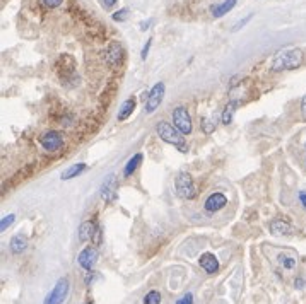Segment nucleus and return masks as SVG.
Masks as SVG:
<instances>
[{
  "label": "nucleus",
  "mask_w": 306,
  "mask_h": 304,
  "mask_svg": "<svg viewBox=\"0 0 306 304\" xmlns=\"http://www.w3.org/2000/svg\"><path fill=\"white\" fill-rule=\"evenodd\" d=\"M129 12H130V11L127 9V7H123V9L113 12V14H111V19H113L115 23H123V21L129 18Z\"/></svg>",
  "instance_id": "nucleus-23"
},
{
  "label": "nucleus",
  "mask_w": 306,
  "mask_h": 304,
  "mask_svg": "<svg viewBox=\"0 0 306 304\" xmlns=\"http://www.w3.org/2000/svg\"><path fill=\"white\" fill-rule=\"evenodd\" d=\"M299 202H301V205L306 209V191H299Z\"/></svg>",
  "instance_id": "nucleus-31"
},
{
  "label": "nucleus",
  "mask_w": 306,
  "mask_h": 304,
  "mask_svg": "<svg viewBox=\"0 0 306 304\" xmlns=\"http://www.w3.org/2000/svg\"><path fill=\"white\" fill-rule=\"evenodd\" d=\"M86 168H88V166H86L84 162H77V164L69 166V168L65 169L64 173H62V180H72V178L79 176V174L84 171Z\"/></svg>",
  "instance_id": "nucleus-18"
},
{
  "label": "nucleus",
  "mask_w": 306,
  "mask_h": 304,
  "mask_svg": "<svg viewBox=\"0 0 306 304\" xmlns=\"http://www.w3.org/2000/svg\"><path fill=\"white\" fill-rule=\"evenodd\" d=\"M140 162H142V154H135L134 157H130L129 162L125 164V168H123V176L129 178L130 174H134L135 169L140 166Z\"/></svg>",
  "instance_id": "nucleus-19"
},
{
  "label": "nucleus",
  "mask_w": 306,
  "mask_h": 304,
  "mask_svg": "<svg viewBox=\"0 0 306 304\" xmlns=\"http://www.w3.org/2000/svg\"><path fill=\"white\" fill-rule=\"evenodd\" d=\"M236 2H238V0H224V2L216 4V6L210 7V12H212L214 18H222V16L227 14V12L236 6Z\"/></svg>",
  "instance_id": "nucleus-15"
},
{
  "label": "nucleus",
  "mask_w": 306,
  "mask_h": 304,
  "mask_svg": "<svg viewBox=\"0 0 306 304\" xmlns=\"http://www.w3.org/2000/svg\"><path fill=\"white\" fill-rule=\"evenodd\" d=\"M152 24V19H149V21H144L142 24H140V29H142V31H146V29H149V26H151Z\"/></svg>",
  "instance_id": "nucleus-32"
},
{
  "label": "nucleus",
  "mask_w": 306,
  "mask_h": 304,
  "mask_svg": "<svg viewBox=\"0 0 306 304\" xmlns=\"http://www.w3.org/2000/svg\"><path fill=\"white\" fill-rule=\"evenodd\" d=\"M117 190H118V180L115 174H110L105 181H103L101 186V198L105 200L106 203H111L117 200Z\"/></svg>",
  "instance_id": "nucleus-9"
},
{
  "label": "nucleus",
  "mask_w": 306,
  "mask_h": 304,
  "mask_svg": "<svg viewBox=\"0 0 306 304\" xmlns=\"http://www.w3.org/2000/svg\"><path fill=\"white\" fill-rule=\"evenodd\" d=\"M294 285L297 287V289H303V285H304V280H303V278H296V282H294Z\"/></svg>",
  "instance_id": "nucleus-33"
},
{
  "label": "nucleus",
  "mask_w": 306,
  "mask_h": 304,
  "mask_svg": "<svg viewBox=\"0 0 306 304\" xmlns=\"http://www.w3.org/2000/svg\"><path fill=\"white\" fill-rule=\"evenodd\" d=\"M268 229H270V232L275 236H294V234H297L296 229L282 219L272 220V222L268 224Z\"/></svg>",
  "instance_id": "nucleus-12"
},
{
  "label": "nucleus",
  "mask_w": 306,
  "mask_h": 304,
  "mask_svg": "<svg viewBox=\"0 0 306 304\" xmlns=\"http://www.w3.org/2000/svg\"><path fill=\"white\" fill-rule=\"evenodd\" d=\"M226 205H227L226 195L221 193V191H216V193H212L207 197V200H205V203H204V209L207 210L209 214H214V212L222 210Z\"/></svg>",
  "instance_id": "nucleus-10"
},
{
  "label": "nucleus",
  "mask_w": 306,
  "mask_h": 304,
  "mask_svg": "<svg viewBox=\"0 0 306 304\" xmlns=\"http://www.w3.org/2000/svg\"><path fill=\"white\" fill-rule=\"evenodd\" d=\"M156 133L161 137V140H164L166 144H171L175 147L180 149V152H187V144H185V137L175 125L168 122H159L156 125Z\"/></svg>",
  "instance_id": "nucleus-2"
},
{
  "label": "nucleus",
  "mask_w": 306,
  "mask_h": 304,
  "mask_svg": "<svg viewBox=\"0 0 306 304\" xmlns=\"http://www.w3.org/2000/svg\"><path fill=\"white\" fill-rule=\"evenodd\" d=\"M173 123L175 127L180 130L183 135H188L192 132V118H190V113L187 108L178 106L175 111H173Z\"/></svg>",
  "instance_id": "nucleus-6"
},
{
  "label": "nucleus",
  "mask_w": 306,
  "mask_h": 304,
  "mask_svg": "<svg viewBox=\"0 0 306 304\" xmlns=\"http://www.w3.org/2000/svg\"><path fill=\"white\" fill-rule=\"evenodd\" d=\"M69 289H70L69 278H60L55 284V287L52 289V292L45 297L43 304H64V301L67 299Z\"/></svg>",
  "instance_id": "nucleus-4"
},
{
  "label": "nucleus",
  "mask_w": 306,
  "mask_h": 304,
  "mask_svg": "<svg viewBox=\"0 0 306 304\" xmlns=\"http://www.w3.org/2000/svg\"><path fill=\"white\" fill-rule=\"evenodd\" d=\"M251 18H253V14H248L246 16V18L245 19H241V21H239V23H236V24H234V28H233V31H238V29H241L243 26H245V24L248 23V21H250Z\"/></svg>",
  "instance_id": "nucleus-27"
},
{
  "label": "nucleus",
  "mask_w": 306,
  "mask_h": 304,
  "mask_svg": "<svg viewBox=\"0 0 306 304\" xmlns=\"http://www.w3.org/2000/svg\"><path fill=\"white\" fill-rule=\"evenodd\" d=\"M198 263H200V266L209 273V275H214V273L219 270V261H217L216 255H212V253H204V255H200Z\"/></svg>",
  "instance_id": "nucleus-13"
},
{
  "label": "nucleus",
  "mask_w": 306,
  "mask_h": 304,
  "mask_svg": "<svg viewBox=\"0 0 306 304\" xmlns=\"http://www.w3.org/2000/svg\"><path fill=\"white\" fill-rule=\"evenodd\" d=\"M175 186H176V193L180 195L181 198L192 200V198L197 197L195 183H193L192 176H190L188 173L178 174V178H176V181H175Z\"/></svg>",
  "instance_id": "nucleus-3"
},
{
  "label": "nucleus",
  "mask_w": 306,
  "mask_h": 304,
  "mask_svg": "<svg viewBox=\"0 0 306 304\" xmlns=\"http://www.w3.org/2000/svg\"><path fill=\"white\" fill-rule=\"evenodd\" d=\"M202 130H204V133H212L214 130H216V122H214L212 118H202V123H200Z\"/></svg>",
  "instance_id": "nucleus-22"
},
{
  "label": "nucleus",
  "mask_w": 306,
  "mask_h": 304,
  "mask_svg": "<svg viewBox=\"0 0 306 304\" xmlns=\"http://www.w3.org/2000/svg\"><path fill=\"white\" fill-rule=\"evenodd\" d=\"M279 263L284 266L286 270H292L296 266V260L292 256H284V255H280L279 256Z\"/></svg>",
  "instance_id": "nucleus-24"
},
{
  "label": "nucleus",
  "mask_w": 306,
  "mask_h": 304,
  "mask_svg": "<svg viewBox=\"0 0 306 304\" xmlns=\"http://www.w3.org/2000/svg\"><path fill=\"white\" fill-rule=\"evenodd\" d=\"M96 229H98V222H93V220L82 222L79 227V241H82V243L93 241L94 234H96Z\"/></svg>",
  "instance_id": "nucleus-14"
},
{
  "label": "nucleus",
  "mask_w": 306,
  "mask_h": 304,
  "mask_svg": "<svg viewBox=\"0 0 306 304\" xmlns=\"http://www.w3.org/2000/svg\"><path fill=\"white\" fill-rule=\"evenodd\" d=\"M40 144L47 152H55V151H59L62 145H64V137H62L60 132L52 130V132H47L41 135Z\"/></svg>",
  "instance_id": "nucleus-7"
},
{
  "label": "nucleus",
  "mask_w": 306,
  "mask_h": 304,
  "mask_svg": "<svg viewBox=\"0 0 306 304\" xmlns=\"http://www.w3.org/2000/svg\"><path fill=\"white\" fill-rule=\"evenodd\" d=\"M176 304H193V295L190 294V292H188V294H185L183 297L178 299Z\"/></svg>",
  "instance_id": "nucleus-26"
},
{
  "label": "nucleus",
  "mask_w": 306,
  "mask_h": 304,
  "mask_svg": "<svg viewBox=\"0 0 306 304\" xmlns=\"http://www.w3.org/2000/svg\"><path fill=\"white\" fill-rule=\"evenodd\" d=\"M236 108H238V101H229L224 108V111H222V123L229 125L233 122V116L236 113Z\"/></svg>",
  "instance_id": "nucleus-20"
},
{
  "label": "nucleus",
  "mask_w": 306,
  "mask_h": 304,
  "mask_svg": "<svg viewBox=\"0 0 306 304\" xmlns=\"http://www.w3.org/2000/svg\"><path fill=\"white\" fill-rule=\"evenodd\" d=\"M164 91H166L164 82H158V84L149 91L147 101H146V113L147 115L154 113V111L158 110V106L161 105V101H163V98H164Z\"/></svg>",
  "instance_id": "nucleus-5"
},
{
  "label": "nucleus",
  "mask_w": 306,
  "mask_h": 304,
  "mask_svg": "<svg viewBox=\"0 0 306 304\" xmlns=\"http://www.w3.org/2000/svg\"><path fill=\"white\" fill-rule=\"evenodd\" d=\"M161 302V294L158 290H151L144 295V304H159Z\"/></svg>",
  "instance_id": "nucleus-21"
},
{
  "label": "nucleus",
  "mask_w": 306,
  "mask_h": 304,
  "mask_svg": "<svg viewBox=\"0 0 306 304\" xmlns=\"http://www.w3.org/2000/svg\"><path fill=\"white\" fill-rule=\"evenodd\" d=\"M135 105H137V101H135L134 98H129L127 101H123V105L120 106V111H118V115H117L118 122H125V120L129 118L132 113H134Z\"/></svg>",
  "instance_id": "nucleus-16"
},
{
  "label": "nucleus",
  "mask_w": 306,
  "mask_h": 304,
  "mask_svg": "<svg viewBox=\"0 0 306 304\" xmlns=\"http://www.w3.org/2000/svg\"><path fill=\"white\" fill-rule=\"evenodd\" d=\"M151 43H152V40H147V43L144 45L142 53H140V58H142V60H146V58H147V53H149V48H151Z\"/></svg>",
  "instance_id": "nucleus-29"
},
{
  "label": "nucleus",
  "mask_w": 306,
  "mask_h": 304,
  "mask_svg": "<svg viewBox=\"0 0 306 304\" xmlns=\"http://www.w3.org/2000/svg\"><path fill=\"white\" fill-rule=\"evenodd\" d=\"M301 110H303V115H304V118H306V96L303 98V103H301Z\"/></svg>",
  "instance_id": "nucleus-34"
},
{
  "label": "nucleus",
  "mask_w": 306,
  "mask_h": 304,
  "mask_svg": "<svg viewBox=\"0 0 306 304\" xmlns=\"http://www.w3.org/2000/svg\"><path fill=\"white\" fill-rule=\"evenodd\" d=\"M14 219H16V215H14V214L6 215V217L2 219V222H0V231H6L7 227L12 226V224H14Z\"/></svg>",
  "instance_id": "nucleus-25"
},
{
  "label": "nucleus",
  "mask_w": 306,
  "mask_h": 304,
  "mask_svg": "<svg viewBox=\"0 0 306 304\" xmlns=\"http://www.w3.org/2000/svg\"><path fill=\"white\" fill-rule=\"evenodd\" d=\"M26 246H28V239L24 238L23 234H16L9 243V248L14 255H21V253H24Z\"/></svg>",
  "instance_id": "nucleus-17"
},
{
  "label": "nucleus",
  "mask_w": 306,
  "mask_h": 304,
  "mask_svg": "<svg viewBox=\"0 0 306 304\" xmlns=\"http://www.w3.org/2000/svg\"><path fill=\"white\" fill-rule=\"evenodd\" d=\"M303 64V52L299 48H286L280 50L272 62V70L280 72V70H292L297 69Z\"/></svg>",
  "instance_id": "nucleus-1"
},
{
  "label": "nucleus",
  "mask_w": 306,
  "mask_h": 304,
  "mask_svg": "<svg viewBox=\"0 0 306 304\" xmlns=\"http://www.w3.org/2000/svg\"><path fill=\"white\" fill-rule=\"evenodd\" d=\"M96 260H98V251H96V248H93V246L84 248L81 251L79 258H77L79 265L86 270V272H91V270H93V266H94V263H96Z\"/></svg>",
  "instance_id": "nucleus-11"
},
{
  "label": "nucleus",
  "mask_w": 306,
  "mask_h": 304,
  "mask_svg": "<svg viewBox=\"0 0 306 304\" xmlns=\"http://www.w3.org/2000/svg\"><path fill=\"white\" fill-rule=\"evenodd\" d=\"M105 60L110 67H118L123 60V47L120 41H111L105 52Z\"/></svg>",
  "instance_id": "nucleus-8"
},
{
  "label": "nucleus",
  "mask_w": 306,
  "mask_h": 304,
  "mask_svg": "<svg viewBox=\"0 0 306 304\" xmlns=\"http://www.w3.org/2000/svg\"><path fill=\"white\" fill-rule=\"evenodd\" d=\"M62 2H64V0H43V4L47 7H50V9H55V7H59Z\"/></svg>",
  "instance_id": "nucleus-28"
},
{
  "label": "nucleus",
  "mask_w": 306,
  "mask_h": 304,
  "mask_svg": "<svg viewBox=\"0 0 306 304\" xmlns=\"http://www.w3.org/2000/svg\"><path fill=\"white\" fill-rule=\"evenodd\" d=\"M84 304H93V302H84Z\"/></svg>",
  "instance_id": "nucleus-35"
},
{
  "label": "nucleus",
  "mask_w": 306,
  "mask_h": 304,
  "mask_svg": "<svg viewBox=\"0 0 306 304\" xmlns=\"http://www.w3.org/2000/svg\"><path fill=\"white\" fill-rule=\"evenodd\" d=\"M99 4H101L103 9H110V7H113L117 4V0H99Z\"/></svg>",
  "instance_id": "nucleus-30"
}]
</instances>
